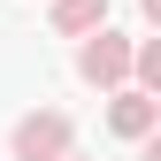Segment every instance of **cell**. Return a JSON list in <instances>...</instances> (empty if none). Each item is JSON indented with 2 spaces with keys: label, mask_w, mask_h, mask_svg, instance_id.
Returning <instances> with one entry per match:
<instances>
[{
  "label": "cell",
  "mask_w": 161,
  "mask_h": 161,
  "mask_svg": "<svg viewBox=\"0 0 161 161\" xmlns=\"http://www.w3.org/2000/svg\"><path fill=\"white\" fill-rule=\"evenodd\" d=\"M77 77H85V85H100V92L123 85V77H130V38L108 31V23H100L92 38H77Z\"/></svg>",
  "instance_id": "2"
},
{
  "label": "cell",
  "mask_w": 161,
  "mask_h": 161,
  "mask_svg": "<svg viewBox=\"0 0 161 161\" xmlns=\"http://www.w3.org/2000/svg\"><path fill=\"white\" fill-rule=\"evenodd\" d=\"M108 130L138 146L146 130H161V100H153V92H115V100H108Z\"/></svg>",
  "instance_id": "3"
},
{
  "label": "cell",
  "mask_w": 161,
  "mask_h": 161,
  "mask_svg": "<svg viewBox=\"0 0 161 161\" xmlns=\"http://www.w3.org/2000/svg\"><path fill=\"white\" fill-rule=\"evenodd\" d=\"M69 138H77V123H69L62 108H31L23 123L8 130V146H15V161H62Z\"/></svg>",
  "instance_id": "1"
},
{
  "label": "cell",
  "mask_w": 161,
  "mask_h": 161,
  "mask_svg": "<svg viewBox=\"0 0 161 161\" xmlns=\"http://www.w3.org/2000/svg\"><path fill=\"white\" fill-rule=\"evenodd\" d=\"M138 8H146V23H153V31H161V0H138Z\"/></svg>",
  "instance_id": "7"
},
{
  "label": "cell",
  "mask_w": 161,
  "mask_h": 161,
  "mask_svg": "<svg viewBox=\"0 0 161 161\" xmlns=\"http://www.w3.org/2000/svg\"><path fill=\"white\" fill-rule=\"evenodd\" d=\"M138 161H161V130H146V138H138Z\"/></svg>",
  "instance_id": "6"
},
{
  "label": "cell",
  "mask_w": 161,
  "mask_h": 161,
  "mask_svg": "<svg viewBox=\"0 0 161 161\" xmlns=\"http://www.w3.org/2000/svg\"><path fill=\"white\" fill-rule=\"evenodd\" d=\"M62 161H77V153H62Z\"/></svg>",
  "instance_id": "8"
},
{
  "label": "cell",
  "mask_w": 161,
  "mask_h": 161,
  "mask_svg": "<svg viewBox=\"0 0 161 161\" xmlns=\"http://www.w3.org/2000/svg\"><path fill=\"white\" fill-rule=\"evenodd\" d=\"M130 77H138V92L161 100V38H138L130 46Z\"/></svg>",
  "instance_id": "5"
},
{
  "label": "cell",
  "mask_w": 161,
  "mask_h": 161,
  "mask_svg": "<svg viewBox=\"0 0 161 161\" xmlns=\"http://www.w3.org/2000/svg\"><path fill=\"white\" fill-rule=\"evenodd\" d=\"M108 23V0H54V31L62 38H92Z\"/></svg>",
  "instance_id": "4"
}]
</instances>
